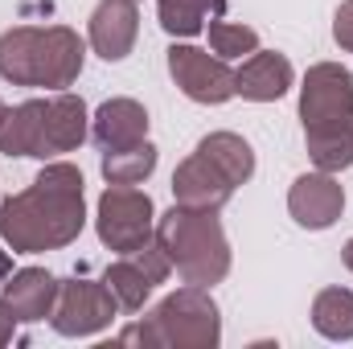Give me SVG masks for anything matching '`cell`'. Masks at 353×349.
Instances as JSON below:
<instances>
[{"mask_svg": "<svg viewBox=\"0 0 353 349\" xmlns=\"http://www.w3.org/2000/svg\"><path fill=\"white\" fill-rule=\"evenodd\" d=\"M103 283H107L111 296L119 300V312H140L144 300H148L152 288H157V279L144 271V263L136 259V255H123V259L111 263L107 275H103Z\"/></svg>", "mask_w": 353, "mask_h": 349, "instance_id": "16", "label": "cell"}, {"mask_svg": "<svg viewBox=\"0 0 353 349\" xmlns=\"http://www.w3.org/2000/svg\"><path fill=\"white\" fill-rule=\"evenodd\" d=\"M161 29L173 37H197L214 12H222V0H157Z\"/></svg>", "mask_w": 353, "mask_h": 349, "instance_id": "18", "label": "cell"}, {"mask_svg": "<svg viewBox=\"0 0 353 349\" xmlns=\"http://www.w3.org/2000/svg\"><path fill=\"white\" fill-rule=\"evenodd\" d=\"M157 239L165 247L176 275L193 288H214L230 271V243L218 222V210H189L173 206L157 222Z\"/></svg>", "mask_w": 353, "mask_h": 349, "instance_id": "6", "label": "cell"}, {"mask_svg": "<svg viewBox=\"0 0 353 349\" xmlns=\"http://www.w3.org/2000/svg\"><path fill=\"white\" fill-rule=\"evenodd\" d=\"M123 346H161V349H214L222 341V321L205 288H181L165 296L144 321L119 333Z\"/></svg>", "mask_w": 353, "mask_h": 349, "instance_id": "7", "label": "cell"}, {"mask_svg": "<svg viewBox=\"0 0 353 349\" xmlns=\"http://www.w3.org/2000/svg\"><path fill=\"white\" fill-rule=\"evenodd\" d=\"M136 33H140L136 0H103L90 12V50L107 62L128 58L132 46H136Z\"/></svg>", "mask_w": 353, "mask_h": 349, "instance_id": "12", "label": "cell"}, {"mask_svg": "<svg viewBox=\"0 0 353 349\" xmlns=\"http://www.w3.org/2000/svg\"><path fill=\"white\" fill-rule=\"evenodd\" d=\"M304 144L321 173L353 165V74L337 62H316L300 87Z\"/></svg>", "mask_w": 353, "mask_h": 349, "instance_id": "2", "label": "cell"}, {"mask_svg": "<svg viewBox=\"0 0 353 349\" xmlns=\"http://www.w3.org/2000/svg\"><path fill=\"white\" fill-rule=\"evenodd\" d=\"M90 136L103 152L132 148V144L148 140V111L136 99H107L90 119Z\"/></svg>", "mask_w": 353, "mask_h": 349, "instance_id": "13", "label": "cell"}, {"mask_svg": "<svg viewBox=\"0 0 353 349\" xmlns=\"http://www.w3.org/2000/svg\"><path fill=\"white\" fill-rule=\"evenodd\" d=\"M8 275H12V259H8V255H4V251H0V283H4V279H8Z\"/></svg>", "mask_w": 353, "mask_h": 349, "instance_id": "23", "label": "cell"}, {"mask_svg": "<svg viewBox=\"0 0 353 349\" xmlns=\"http://www.w3.org/2000/svg\"><path fill=\"white\" fill-rule=\"evenodd\" d=\"M0 115H4V103H0Z\"/></svg>", "mask_w": 353, "mask_h": 349, "instance_id": "25", "label": "cell"}, {"mask_svg": "<svg viewBox=\"0 0 353 349\" xmlns=\"http://www.w3.org/2000/svg\"><path fill=\"white\" fill-rule=\"evenodd\" d=\"M288 210L300 226L308 230H329L341 210H345V189L333 181V173H308L300 177L288 193Z\"/></svg>", "mask_w": 353, "mask_h": 349, "instance_id": "11", "label": "cell"}, {"mask_svg": "<svg viewBox=\"0 0 353 349\" xmlns=\"http://www.w3.org/2000/svg\"><path fill=\"white\" fill-rule=\"evenodd\" d=\"M119 312V300L111 296L107 283H90V279H66L58 283V300L50 312L54 333L62 337H94L103 333Z\"/></svg>", "mask_w": 353, "mask_h": 349, "instance_id": "9", "label": "cell"}, {"mask_svg": "<svg viewBox=\"0 0 353 349\" xmlns=\"http://www.w3.org/2000/svg\"><path fill=\"white\" fill-rule=\"evenodd\" d=\"M87 226V201H83V173L74 165H46L37 181L21 193H12L0 206V239L21 251H58L74 243Z\"/></svg>", "mask_w": 353, "mask_h": 349, "instance_id": "1", "label": "cell"}, {"mask_svg": "<svg viewBox=\"0 0 353 349\" xmlns=\"http://www.w3.org/2000/svg\"><path fill=\"white\" fill-rule=\"evenodd\" d=\"M12 329H17V317H12V308L0 300V346H8V341H12Z\"/></svg>", "mask_w": 353, "mask_h": 349, "instance_id": "22", "label": "cell"}, {"mask_svg": "<svg viewBox=\"0 0 353 349\" xmlns=\"http://www.w3.org/2000/svg\"><path fill=\"white\" fill-rule=\"evenodd\" d=\"M292 79H296V70H292V62H288L283 54H275V50H255V54L243 62V70H234V94H243V99H251V103H275V99L288 94Z\"/></svg>", "mask_w": 353, "mask_h": 349, "instance_id": "14", "label": "cell"}, {"mask_svg": "<svg viewBox=\"0 0 353 349\" xmlns=\"http://www.w3.org/2000/svg\"><path fill=\"white\" fill-rule=\"evenodd\" d=\"M4 288V304L12 308V317L21 321V325H33V321H46L50 312H54V300H58V279L46 271V267H25V271H17L8 283H0Z\"/></svg>", "mask_w": 353, "mask_h": 349, "instance_id": "15", "label": "cell"}, {"mask_svg": "<svg viewBox=\"0 0 353 349\" xmlns=\"http://www.w3.org/2000/svg\"><path fill=\"white\" fill-rule=\"evenodd\" d=\"M169 74L193 103L234 99V70L226 66V58H210L197 46H173L169 50Z\"/></svg>", "mask_w": 353, "mask_h": 349, "instance_id": "10", "label": "cell"}, {"mask_svg": "<svg viewBox=\"0 0 353 349\" xmlns=\"http://www.w3.org/2000/svg\"><path fill=\"white\" fill-rule=\"evenodd\" d=\"M255 173V152L234 132H214L197 144L189 161H181L173 173L176 206L189 210H222L239 185H247Z\"/></svg>", "mask_w": 353, "mask_h": 349, "instance_id": "5", "label": "cell"}, {"mask_svg": "<svg viewBox=\"0 0 353 349\" xmlns=\"http://www.w3.org/2000/svg\"><path fill=\"white\" fill-rule=\"evenodd\" d=\"M210 46L218 58H243V54H255L259 50V33L243 21H210Z\"/></svg>", "mask_w": 353, "mask_h": 349, "instance_id": "20", "label": "cell"}, {"mask_svg": "<svg viewBox=\"0 0 353 349\" xmlns=\"http://www.w3.org/2000/svg\"><path fill=\"white\" fill-rule=\"evenodd\" d=\"M83 37L66 25H17L0 33V79L12 87L62 90L83 74Z\"/></svg>", "mask_w": 353, "mask_h": 349, "instance_id": "3", "label": "cell"}, {"mask_svg": "<svg viewBox=\"0 0 353 349\" xmlns=\"http://www.w3.org/2000/svg\"><path fill=\"white\" fill-rule=\"evenodd\" d=\"M152 169H157V148L148 140H140L132 148L103 152V177H107V185H140Z\"/></svg>", "mask_w": 353, "mask_h": 349, "instance_id": "19", "label": "cell"}, {"mask_svg": "<svg viewBox=\"0 0 353 349\" xmlns=\"http://www.w3.org/2000/svg\"><path fill=\"white\" fill-rule=\"evenodd\" d=\"M87 136V103L79 94L29 99L21 107H4L0 115V152L4 157H62L74 152Z\"/></svg>", "mask_w": 353, "mask_h": 349, "instance_id": "4", "label": "cell"}, {"mask_svg": "<svg viewBox=\"0 0 353 349\" xmlns=\"http://www.w3.org/2000/svg\"><path fill=\"white\" fill-rule=\"evenodd\" d=\"M341 259H345V267H350V271H353V239H350V243H345V251H341Z\"/></svg>", "mask_w": 353, "mask_h": 349, "instance_id": "24", "label": "cell"}, {"mask_svg": "<svg viewBox=\"0 0 353 349\" xmlns=\"http://www.w3.org/2000/svg\"><path fill=\"white\" fill-rule=\"evenodd\" d=\"M152 197L140 193L136 185H107V193L99 197V239L103 247L119 251V255H132L140 251L152 235H157V222H152Z\"/></svg>", "mask_w": 353, "mask_h": 349, "instance_id": "8", "label": "cell"}, {"mask_svg": "<svg viewBox=\"0 0 353 349\" xmlns=\"http://www.w3.org/2000/svg\"><path fill=\"white\" fill-rule=\"evenodd\" d=\"M333 37H337L341 50L353 54V0H345V4L337 8V17H333Z\"/></svg>", "mask_w": 353, "mask_h": 349, "instance_id": "21", "label": "cell"}, {"mask_svg": "<svg viewBox=\"0 0 353 349\" xmlns=\"http://www.w3.org/2000/svg\"><path fill=\"white\" fill-rule=\"evenodd\" d=\"M312 325L329 341H353V292L350 288H325L312 300Z\"/></svg>", "mask_w": 353, "mask_h": 349, "instance_id": "17", "label": "cell"}]
</instances>
